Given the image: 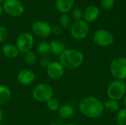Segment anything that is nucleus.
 Here are the masks:
<instances>
[{
    "instance_id": "nucleus-1",
    "label": "nucleus",
    "mask_w": 126,
    "mask_h": 125,
    "mask_svg": "<svg viewBox=\"0 0 126 125\" xmlns=\"http://www.w3.org/2000/svg\"><path fill=\"white\" fill-rule=\"evenodd\" d=\"M82 115L89 119H97L101 116L105 111L103 103L97 97L88 96L83 98L78 105Z\"/></svg>"
},
{
    "instance_id": "nucleus-2",
    "label": "nucleus",
    "mask_w": 126,
    "mask_h": 125,
    "mask_svg": "<svg viewBox=\"0 0 126 125\" xmlns=\"http://www.w3.org/2000/svg\"><path fill=\"white\" fill-rule=\"evenodd\" d=\"M59 57L60 63L67 69H78L84 61L83 52L76 49H66Z\"/></svg>"
},
{
    "instance_id": "nucleus-3",
    "label": "nucleus",
    "mask_w": 126,
    "mask_h": 125,
    "mask_svg": "<svg viewBox=\"0 0 126 125\" xmlns=\"http://www.w3.org/2000/svg\"><path fill=\"white\" fill-rule=\"evenodd\" d=\"M32 97L38 102L46 103L54 97L52 87L47 83H40L35 85L32 91Z\"/></svg>"
},
{
    "instance_id": "nucleus-4",
    "label": "nucleus",
    "mask_w": 126,
    "mask_h": 125,
    "mask_svg": "<svg viewBox=\"0 0 126 125\" xmlns=\"http://www.w3.org/2000/svg\"><path fill=\"white\" fill-rule=\"evenodd\" d=\"M126 93V83L124 80H114L107 87L106 94L109 99L119 101L123 98Z\"/></svg>"
},
{
    "instance_id": "nucleus-5",
    "label": "nucleus",
    "mask_w": 126,
    "mask_h": 125,
    "mask_svg": "<svg viewBox=\"0 0 126 125\" xmlns=\"http://www.w3.org/2000/svg\"><path fill=\"white\" fill-rule=\"evenodd\" d=\"M110 71L115 80H126V57H117L110 64Z\"/></svg>"
},
{
    "instance_id": "nucleus-6",
    "label": "nucleus",
    "mask_w": 126,
    "mask_h": 125,
    "mask_svg": "<svg viewBox=\"0 0 126 125\" xmlns=\"http://www.w3.org/2000/svg\"><path fill=\"white\" fill-rule=\"evenodd\" d=\"M89 32V26L84 20L75 21L70 27V34L75 39L83 40Z\"/></svg>"
},
{
    "instance_id": "nucleus-7",
    "label": "nucleus",
    "mask_w": 126,
    "mask_h": 125,
    "mask_svg": "<svg viewBox=\"0 0 126 125\" xmlns=\"http://www.w3.org/2000/svg\"><path fill=\"white\" fill-rule=\"evenodd\" d=\"M34 45V37L30 32H23L20 34L16 41V46L21 54H26L31 51Z\"/></svg>"
},
{
    "instance_id": "nucleus-8",
    "label": "nucleus",
    "mask_w": 126,
    "mask_h": 125,
    "mask_svg": "<svg viewBox=\"0 0 126 125\" xmlns=\"http://www.w3.org/2000/svg\"><path fill=\"white\" fill-rule=\"evenodd\" d=\"M2 7L4 13L12 17H18L24 12V6L19 0H5Z\"/></svg>"
},
{
    "instance_id": "nucleus-9",
    "label": "nucleus",
    "mask_w": 126,
    "mask_h": 125,
    "mask_svg": "<svg viewBox=\"0 0 126 125\" xmlns=\"http://www.w3.org/2000/svg\"><path fill=\"white\" fill-rule=\"evenodd\" d=\"M94 42L102 47H108L113 44L114 41V38L113 35L107 29H100L93 35Z\"/></svg>"
},
{
    "instance_id": "nucleus-10",
    "label": "nucleus",
    "mask_w": 126,
    "mask_h": 125,
    "mask_svg": "<svg viewBox=\"0 0 126 125\" xmlns=\"http://www.w3.org/2000/svg\"><path fill=\"white\" fill-rule=\"evenodd\" d=\"M32 33L41 38H47L52 34V27L44 21H36L32 24Z\"/></svg>"
},
{
    "instance_id": "nucleus-11",
    "label": "nucleus",
    "mask_w": 126,
    "mask_h": 125,
    "mask_svg": "<svg viewBox=\"0 0 126 125\" xmlns=\"http://www.w3.org/2000/svg\"><path fill=\"white\" fill-rule=\"evenodd\" d=\"M65 74V68L60 61H52L47 68V74L52 80H58L61 79Z\"/></svg>"
},
{
    "instance_id": "nucleus-12",
    "label": "nucleus",
    "mask_w": 126,
    "mask_h": 125,
    "mask_svg": "<svg viewBox=\"0 0 126 125\" xmlns=\"http://www.w3.org/2000/svg\"><path fill=\"white\" fill-rule=\"evenodd\" d=\"M36 79L35 73L29 69H21L17 74V80L18 82L24 86H27L32 85Z\"/></svg>"
},
{
    "instance_id": "nucleus-13",
    "label": "nucleus",
    "mask_w": 126,
    "mask_h": 125,
    "mask_svg": "<svg viewBox=\"0 0 126 125\" xmlns=\"http://www.w3.org/2000/svg\"><path fill=\"white\" fill-rule=\"evenodd\" d=\"M100 10L95 5L88 6L83 11V18L85 21L87 23L93 22L96 21L100 16Z\"/></svg>"
},
{
    "instance_id": "nucleus-14",
    "label": "nucleus",
    "mask_w": 126,
    "mask_h": 125,
    "mask_svg": "<svg viewBox=\"0 0 126 125\" xmlns=\"http://www.w3.org/2000/svg\"><path fill=\"white\" fill-rule=\"evenodd\" d=\"M1 52L3 55L8 59H15L20 54L16 46L12 43H5L2 46Z\"/></svg>"
},
{
    "instance_id": "nucleus-15",
    "label": "nucleus",
    "mask_w": 126,
    "mask_h": 125,
    "mask_svg": "<svg viewBox=\"0 0 126 125\" xmlns=\"http://www.w3.org/2000/svg\"><path fill=\"white\" fill-rule=\"evenodd\" d=\"M75 0H56L55 7L62 14L68 13L73 8Z\"/></svg>"
},
{
    "instance_id": "nucleus-16",
    "label": "nucleus",
    "mask_w": 126,
    "mask_h": 125,
    "mask_svg": "<svg viewBox=\"0 0 126 125\" xmlns=\"http://www.w3.org/2000/svg\"><path fill=\"white\" fill-rule=\"evenodd\" d=\"M58 111L59 116L63 119H69L73 117L75 113V108L69 104H65L60 106Z\"/></svg>"
},
{
    "instance_id": "nucleus-17",
    "label": "nucleus",
    "mask_w": 126,
    "mask_h": 125,
    "mask_svg": "<svg viewBox=\"0 0 126 125\" xmlns=\"http://www.w3.org/2000/svg\"><path fill=\"white\" fill-rule=\"evenodd\" d=\"M12 99L11 89L4 85H0V105H4Z\"/></svg>"
},
{
    "instance_id": "nucleus-18",
    "label": "nucleus",
    "mask_w": 126,
    "mask_h": 125,
    "mask_svg": "<svg viewBox=\"0 0 126 125\" xmlns=\"http://www.w3.org/2000/svg\"><path fill=\"white\" fill-rule=\"evenodd\" d=\"M50 49H51V53L56 56H59L63 53V52L66 49L65 45L63 43L58 40H54L52 41L50 43Z\"/></svg>"
},
{
    "instance_id": "nucleus-19",
    "label": "nucleus",
    "mask_w": 126,
    "mask_h": 125,
    "mask_svg": "<svg viewBox=\"0 0 126 125\" xmlns=\"http://www.w3.org/2000/svg\"><path fill=\"white\" fill-rule=\"evenodd\" d=\"M104 109L110 113H117L120 109V105L118 101L109 99L103 103Z\"/></svg>"
},
{
    "instance_id": "nucleus-20",
    "label": "nucleus",
    "mask_w": 126,
    "mask_h": 125,
    "mask_svg": "<svg viewBox=\"0 0 126 125\" xmlns=\"http://www.w3.org/2000/svg\"><path fill=\"white\" fill-rule=\"evenodd\" d=\"M37 51L41 57L49 55L51 54L49 42L46 41H43L40 42L37 46Z\"/></svg>"
},
{
    "instance_id": "nucleus-21",
    "label": "nucleus",
    "mask_w": 126,
    "mask_h": 125,
    "mask_svg": "<svg viewBox=\"0 0 126 125\" xmlns=\"http://www.w3.org/2000/svg\"><path fill=\"white\" fill-rule=\"evenodd\" d=\"M59 23H60V25L65 29L70 28L72 24V18L68 13H63L59 18Z\"/></svg>"
},
{
    "instance_id": "nucleus-22",
    "label": "nucleus",
    "mask_w": 126,
    "mask_h": 125,
    "mask_svg": "<svg viewBox=\"0 0 126 125\" xmlns=\"http://www.w3.org/2000/svg\"><path fill=\"white\" fill-rule=\"evenodd\" d=\"M24 61L25 63L29 65V66H32L34 65L36 61H37V55H35V53L32 51H30L28 52H27L26 54H24Z\"/></svg>"
},
{
    "instance_id": "nucleus-23",
    "label": "nucleus",
    "mask_w": 126,
    "mask_h": 125,
    "mask_svg": "<svg viewBox=\"0 0 126 125\" xmlns=\"http://www.w3.org/2000/svg\"><path fill=\"white\" fill-rule=\"evenodd\" d=\"M116 121L118 125H126V108H120L117 113Z\"/></svg>"
},
{
    "instance_id": "nucleus-24",
    "label": "nucleus",
    "mask_w": 126,
    "mask_h": 125,
    "mask_svg": "<svg viewBox=\"0 0 126 125\" xmlns=\"http://www.w3.org/2000/svg\"><path fill=\"white\" fill-rule=\"evenodd\" d=\"M46 106L50 111H56L60 108V102L56 98L52 97L46 102Z\"/></svg>"
},
{
    "instance_id": "nucleus-25",
    "label": "nucleus",
    "mask_w": 126,
    "mask_h": 125,
    "mask_svg": "<svg viewBox=\"0 0 126 125\" xmlns=\"http://www.w3.org/2000/svg\"><path fill=\"white\" fill-rule=\"evenodd\" d=\"M71 18L75 21L81 20L83 18V11L80 7H73L71 10Z\"/></svg>"
},
{
    "instance_id": "nucleus-26",
    "label": "nucleus",
    "mask_w": 126,
    "mask_h": 125,
    "mask_svg": "<svg viewBox=\"0 0 126 125\" xmlns=\"http://www.w3.org/2000/svg\"><path fill=\"white\" fill-rule=\"evenodd\" d=\"M9 32L8 29L2 26H0V43L4 42L8 38Z\"/></svg>"
},
{
    "instance_id": "nucleus-27",
    "label": "nucleus",
    "mask_w": 126,
    "mask_h": 125,
    "mask_svg": "<svg viewBox=\"0 0 126 125\" xmlns=\"http://www.w3.org/2000/svg\"><path fill=\"white\" fill-rule=\"evenodd\" d=\"M115 0H102L101 1V7L104 10H110L114 5Z\"/></svg>"
},
{
    "instance_id": "nucleus-28",
    "label": "nucleus",
    "mask_w": 126,
    "mask_h": 125,
    "mask_svg": "<svg viewBox=\"0 0 126 125\" xmlns=\"http://www.w3.org/2000/svg\"><path fill=\"white\" fill-rule=\"evenodd\" d=\"M51 62L52 61L50 60V59L48 56H43L40 58V60H39L41 66L46 69L49 66V65L51 63Z\"/></svg>"
},
{
    "instance_id": "nucleus-29",
    "label": "nucleus",
    "mask_w": 126,
    "mask_h": 125,
    "mask_svg": "<svg viewBox=\"0 0 126 125\" xmlns=\"http://www.w3.org/2000/svg\"><path fill=\"white\" fill-rule=\"evenodd\" d=\"M62 32V29L59 26H55L53 28L52 27V33L54 35H60Z\"/></svg>"
},
{
    "instance_id": "nucleus-30",
    "label": "nucleus",
    "mask_w": 126,
    "mask_h": 125,
    "mask_svg": "<svg viewBox=\"0 0 126 125\" xmlns=\"http://www.w3.org/2000/svg\"><path fill=\"white\" fill-rule=\"evenodd\" d=\"M3 117H4L3 111H2V110L0 108V124L1 123V122H2V120H3Z\"/></svg>"
},
{
    "instance_id": "nucleus-31",
    "label": "nucleus",
    "mask_w": 126,
    "mask_h": 125,
    "mask_svg": "<svg viewBox=\"0 0 126 125\" xmlns=\"http://www.w3.org/2000/svg\"><path fill=\"white\" fill-rule=\"evenodd\" d=\"M123 105L124 108H126V94L123 97Z\"/></svg>"
},
{
    "instance_id": "nucleus-32",
    "label": "nucleus",
    "mask_w": 126,
    "mask_h": 125,
    "mask_svg": "<svg viewBox=\"0 0 126 125\" xmlns=\"http://www.w3.org/2000/svg\"><path fill=\"white\" fill-rule=\"evenodd\" d=\"M3 7H2V5H1V4H0V16L2 15V13H3Z\"/></svg>"
},
{
    "instance_id": "nucleus-33",
    "label": "nucleus",
    "mask_w": 126,
    "mask_h": 125,
    "mask_svg": "<svg viewBox=\"0 0 126 125\" xmlns=\"http://www.w3.org/2000/svg\"><path fill=\"white\" fill-rule=\"evenodd\" d=\"M78 125L77 124H75V123H72V122H71V123H68V124H66V125Z\"/></svg>"
},
{
    "instance_id": "nucleus-34",
    "label": "nucleus",
    "mask_w": 126,
    "mask_h": 125,
    "mask_svg": "<svg viewBox=\"0 0 126 125\" xmlns=\"http://www.w3.org/2000/svg\"><path fill=\"white\" fill-rule=\"evenodd\" d=\"M49 125H60L59 124H58V123H55V122H54V123H52V124H50Z\"/></svg>"
},
{
    "instance_id": "nucleus-35",
    "label": "nucleus",
    "mask_w": 126,
    "mask_h": 125,
    "mask_svg": "<svg viewBox=\"0 0 126 125\" xmlns=\"http://www.w3.org/2000/svg\"><path fill=\"white\" fill-rule=\"evenodd\" d=\"M5 0H0V3H3Z\"/></svg>"
},
{
    "instance_id": "nucleus-36",
    "label": "nucleus",
    "mask_w": 126,
    "mask_h": 125,
    "mask_svg": "<svg viewBox=\"0 0 126 125\" xmlns=\"http://www.w3.org/2000/svg\"></svg>"
}]
</instances>
